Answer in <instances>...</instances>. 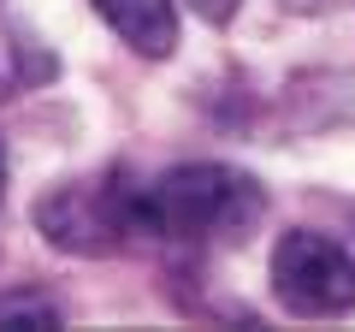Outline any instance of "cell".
I'll return each instance as SVG.
<instances>
[{"label": "cell", "instance_id": "cell-5", "mask_svg": "<svg viewBox=\"0 0 355 332\" xmlns=\"http://www.w3.org/2000/svg\"><path fill=\"white\" fill-rule=\"evenodd\" d=\"M0 326H60V308L48 303V297H0Z\"/></svg>", "mask_w": 355, "mask_h": 332}, {"label": "cell", "instance_id": "cell-6", "mask_svg": "<svg viewBox=\"0 0 355 332\" xmlns=\"http://www.w3.org/2000/svg\"><path fill=\"white\" fill-rule=\"evenodd\" d=\"M237 6H243V0H190V13L207 18V24H231V18H237Z\"/></svg>", "mask_w": 355, "mask_h": 332}, {"label": "cell", "instance_id": "cell-7", "mask_svg": "<svg viewBox=\"0 0 355 332\" xmlns=\"http://www.w3.org/2000/svg\"><path fill=\"white\" fill-rule=\"evenodd\" d=\"M279 6H291V13H320V6H331V0H279Z\"/></svg>", "mask_w": 355, "mask_h": 332}, {"label": "cell", "instance_id": "cell-3", "mask_svg": "<svg viewBox=\"0 0 355 332\" xmlns=\"http://www.w3.org/2000/svg\"><path fill=\"white\" fill-rule=\"evenodd\" d=\"M272 291L291 315L331 320L355 308V256L326 231H284L272 249Z\"/></svg>", "mask_w": 355, "mask_h": 332}, {"label": "cell", "instance_id": "cell-1", "mask_svg": "<svg viewBox=\"0 0 355 332\" xmlns=\"http://www.w3.org/2000/svg\"><path fill=\"white\" fill-rule=\"evenodd\" d=\"M266 196L249 172L196 160V166H172L154 184H142V238L160 243H249V231L261 226Z\"/></svg>", "mask_w": 355, "mask_h": 332}, {"label": "cell", "instance_id": "cell-2", "mask_svg": "<svg viewBox=\"0 0 355 332\" xmlns=\"http://www.w3.org/2000/svg\"><path fill=\"white\" fill-rule=\"evenodd\" d=\"M36 226L48 243L71 249V256H113L142 243V184L125 172L107 179H71L53 196L36 202Z\"/></svg>", "mask_w": 355, "mask_h": 332}, {"label": "cell", "instance_id": "cell-8", "mask_svg": "<svg viewBox=\"0 0 355 332\" xmlns=\"http://www.w3.org/2000/svg\"><path fill=\"white\" fill-rule=\"evenodd\" d=\"M0 196H6V160H0Z\"/></svg>", "mask_w": 355, "mask_h": 332}, {"label": "cell", "instance_id": "cell-4", "mask_svg": "<svg viewBox=\"0 0 355 332\" xmlns=\"http://www.w3.org/2000/svg\"><path fill=\"white\" fill-rule=\"evenodd\" d=\"M89 6L119 30L125 48L148 53V60H166V53L178 48V13H172V0H89Z\"/></svg>", "mask_w": 355, "mask_h": 332}]
</instances>
